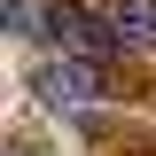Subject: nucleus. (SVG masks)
Listing matches in <instances>:
<instances>
[{"label": "nucleus", "mask_w": 156, "mask_h": 156, "mask_svg": "<svg viewBox=\"0 0 156 156\" xmlns=\"http://www.w3.org/2000/svg\"><path fill=\"white\" fill-rule=\"evenodd\" d=\"M47 47H55V55H78V62H109L125 39H117L109 16L78 8V0H47Z\"/></svg>", "instance_id": "f257e3e1"}, {"label": "nucleus", "mask_w": 156, "mask_h": 156, "mask_svg": "<svg viewBox=\"0 0 156 156\" xmlns=\"http://www.w3.org/2000/svg\"><path fill=\"white\" fill-rule=\"evenodd\" d=\"M31 94L55 101V109H86V101L109 94V78H101V62H78V55H47L31 70Z\"/></svg>", "instance_id": "f03ea898"}, {"label": "nucleus", "mask_w": 156, "mask_h": 156, "mask_svg": "<svg viewBox=\"0 0 156 156\" xmlns=\"http://www.w3.org/2000/svg\"><path fill=\"white\" fill-rule=\"evenodd\" d=\"M109 23H117V39H125L133 55H156V0H117Z\"/></svg>", "instance_id": "7ed1b4c3"}]
</instances>
